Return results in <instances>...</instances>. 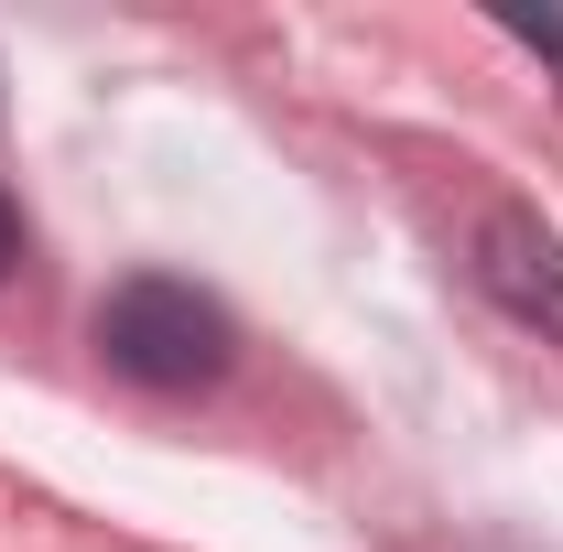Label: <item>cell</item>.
Masks as SVG:
<instances>
[{
  "mask_svg": "<svg viewBox=\"0 0 563 552\" xmlns=\"http://www.w3.org/2000/svg\"><path fill=\"white\" fill-rule=\"evenodd\" d=\"M228 303L196 292L174 272H131L109 303H98V357L131 379V390H207L228 379Z\"/></svg>",
  "mask_w": 563,
  "mask_h": 552,
  "instance_id": "cell-1",
  "label": "cell"
},
{
  "mask_svg": "<svg viewBox=\"0 0 563 552\" xmlns=\"http://www.w3.org/2000/svg\"><path fill=\"white\" fill-rule=\"evenodd\" d=\"M477 281H488L520 325H553L563 336V239L531 207H488L477 217Z\"/></svg>",
  "mask_w": 563,
  "mask_h": 552,
  "instance_id": "cell-2",
  "label": "cell"
},
{
  "mask_svg": "<svg viewBox=\"0 0 563 552\" xmlns=\"http://www.w3.org/2000/svg\"><path fill=\"white\" fill-rule=\"evenodd\" d=\"M509 33H520L531 55H553V66H563V11H509Z\"/></svg>",
  "mask_w": 563,
  "mask_h": 552,
  "instance_id": "cell-3",
  "label": "cell"
},
{
  "mask_svg": "<svg viewBox=\"0 0 563 552\" xmlns=\"http://www.w3.org/2000/svg\"><path fill=\"white\" fill-rule=\"evenodd\" d=\"M11 250H22V217H11V196H0V272H11Z\"/></svg>",
  "mask_w": 563,
  "mask_h": 552,
  "instance_id": "cell-4",
  "label": "cell"
}]
</instances>
